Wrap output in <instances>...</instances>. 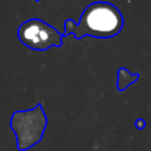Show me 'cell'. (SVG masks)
Instances as JSON below:
<instances>
[{
  "label": "cell",
  "instance_id": "1",
  "mask_svg": "<svg viewBox=\"0 0 151 151\" xmlns=\"http://www.w3.org/2000/svg\"><path fill=\"white\" fill-rule=\"evenodd\" d=\"M124 26L122 12L107 1L91 2L80 14L79 21L67 19L64 22L63 37L72 34L76 39L84 37L109 39L118 35Z\"/></svg>",
  "mask_w": 151,
  "mask_h": 151
},
{
  "label": "cell",
  "instance_id": "2",
  "mask_svg": "<svg viewBox=\"0 0 151 151\" xmlns=\"http://www.w3.org/2000/svg\"><path fill=\"white\" fill-rule=\"evenodd\" d=\"M47 122V116L40 103L33 109L13 112L9 126L17 138V149L19 151H27L40 143Z\"/></svg>",
  "mask_w": 151,
  "mask_h": 151
},
{
  "label": "cell",
  "instance_id": "3",
  "mask_svg": "<svg viewBox=\"0 0 151 151\" xmlns=\"http://www.w3.org/2000/svg\"><path fill=\"white\" fill-rule=\"evenodd\" d=\"M18 39L34 51H46L63 45V33L38 18L28 19L18 27Z\"/></svg>",
  "mask_w": 151,
  "mask_h": 151
},
{
  "label": "cell",
  "instance_id": "4",
  "mask_svg": "<svg viewBox=\"0 0 151 151\" xmlns=\"http://www.w3.org/2000/svg\"><path fill=\"white\" fill-rule=\"evenodd\" d=\"M139 79V73H132L126 67H119L117 72V88L119 92L126 90V87Z\"/></svg>",
  "mask_w": 151,
  "mask_h": 151
},
{
  "label": "cell",
  "instance_id": "5",
  "mask_svg": "<svg viewBox=\"0 0 151 151\" xmlns=\"http://www.w3.org/2000/svg\"><path fill=\"white\" fill-rule=\"evenodd\" d=\"M134 125H136V127H137L138 130H144V129H145L146 123H145V120H144L143 118H138V119L136 120Z\"/></svg>",
  "mask_w": 151,
  "mask_h": 151
},
{
  "label": "cell",
  "instance_id": "6",
  "mask_svg": "<svg viewBox=\"0 0 151 151\" xmlns=\"http://www.w3.org/2000/svg\"><path fill=\"white\" fill-rule=\"evenodd\" d=\"M35 1H37V2H38V1H40V0H35Z\"/></svg>",
  "mask_w": 151,
  "mask_h": 151
}]
</instances>
